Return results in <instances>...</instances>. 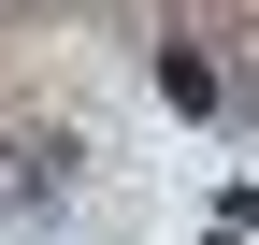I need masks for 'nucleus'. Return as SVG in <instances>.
Masks as SVG:
<instances>
[{
  "label": "nucleus",
  "mask_w": 259,
  "mask_h": 245,
  "mask_svg": "<svg viewBox=\"0 0 259 245\" xmlns=\"http://www.w3.org/2000/svg\"><path fill=\"white\" fill-rule=\"evenodd\" d=\"M158 101H173V115H216L231 87H216V58H202V44H158Z\"/></svg>",
  "instance_id": "f257e3e1"
}]
</instances>
